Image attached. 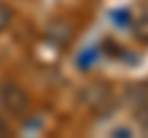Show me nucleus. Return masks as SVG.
Here are the masks:
<instances>
[{
  "label": "nucleus",
  "mask_w": 148,
  "mask_h": 138,
  "mask_svg": "<svg viewBox=\"0 0 148 138\" xmlns=\"http://www.w3.org/2000/svg\"><path fill=\"white\" fill-rule=\"evenodd\" d=\"M10 123L5 121V116H0V136H10Z\"/></svg>",
  "instance_id": "20e7f679"
},
{
  "label": "nucleus",
  "mask_w": 148,
  "mask_h": 138,
  "mask_svg": "<svg viewBox=\"0 0 148 138\" xmlns=\"http://www.w3.org/2000/svg\"><path fill=\"white\" fill-rule=\"evenodd\" d=\"M0 106L5 109V113H10L15 118H22L30 111V94L17 81H5L0 86Z\"/></svg>",
  "instance_id": "f257e3e1"
},
{
  "label": "nucleus",
  "mask_w": 148,
  "mask_h": 138,
  "mask_svg": "<svg viewBox=\"0 0 148 138\" xmlns=\"http://www.w3.org/2000/svg\"><path fill=\"white\" fill-rule=\"evenodd\" d=\"M12 8L10 5H5V3H0V32H5L8 27H10V22H12Z\"/></svg>",
  "instance_id": "f03ea898"
},
{
  "label": "nucleus",
  "mask_w": 148,
  "mask_h": 138,
  "mask_svg": "<svg viewBox=\"0 0 148 138\" xmlns=\"http://www.w3.org/2000/svg\"><path fill=\"white\" fill-rule=\"evenodd\" d=\"M136 35H138L141 40H148V15H146V17H143V20L136 25Z\"/></svg>",
  "instance_id": "7ed1b4c3"
}]
</instances>
